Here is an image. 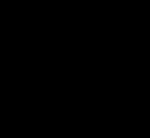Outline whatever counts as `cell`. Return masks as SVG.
Returning <instances> with one entry per match:
<instances>
[]
</instances>
